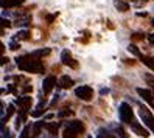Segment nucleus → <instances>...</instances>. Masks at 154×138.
<instances>
[{
    "mask_svg": "<svg viewBox=\"0 0 154 138\" xmlns=\"http://www.w3.org/2000/svg\"><path fill=\"white\" fill-rule=\"evenodd\" d=\"M16 64L19 67L20 71H26V73H44L45 67L42 61L34 59L33 54H25V56H19L16 59Z\"/></svg>",
    "mask_w": 154,
    "mask_h": 138,
    "instance_id": "1",
    "label": "nucleus"
},
{
    "mask_svg": "<svg viewBox=\"0 0 154 138\" xmlns=\"http://www.w3.org/2000/svg\"><path fill=\"white\" fill-rule=\"evenodd\" d=\"M84 132V124L75 119V121H70L66 124V129L62 132V138H76L79 134Z\"/></svg>",
    "mask_w": 154,
    "mask_h": 138,
    "instance_id": "2",
    "label": "nucleus"
},
{
    "mask_svg": "<svg viewBox=\"0 0 154 138\" xmlns=\"http://www.w3.org/2000/svg\"><path fill=\"white\" fill-rule=\"evenodd\" d=\"M119 115H120V121L125 124H131L134 121V112L128 103H122L119 107Z\"/></svg>",
    "mask_w": 154,
    "mask_h": 138,
    "instance_id": "3",
    "label": "nucleus"
},
{
    "mask_svg": "<svg viewBox=\"0 0 154 138\" xmlns=\"http://www.w3.org/2000/svg\"><path fill=\"white\" fill-rule=\"evenodd\" d=\"M139 113H140V118H142V121L145 123V126H146L149 130L154 134V116H152V113L149 112L146 107H143V106H140Z\"/></svg>",
    "mask_w": 154,
    "mask_h": 138,
    "instance_id": "4",
    "label": "nucleus"
},
{
    "mask_svg": "<svg viewBox=\"0 0 154 138\" xmlns=\"http://www.w3.org/2000/svg\"><path fill=\"white\" fill-rule=\"evenodd\" d=\"M75 96L83 99V101H90L94 98V88L89 86H81L75 88Z\"/></svg>",
    "mask_w": 154,
    "mask_h": 138,
    "instance_id": "5",
    "label": "nucleus"
},
{
    "mask_svg": "<svg viewBox=\"0 0 154 138\" xmlns=\"http://www.w3.org/2000/svg\"><path fill=\"white\" fill-rule=\"evenodd\" d=\"M55 86H56V78L53 76V75L51 76H47V78L44 79V82H42V92H44L45 95H48L50 92L55 88Z\"/></svg>",
    "mask_w": 154,
    "mask_h": 138,
    "instance_id": "6",
    "label": "nucleus"
},
{
    "mask_svg": "<svg viewBox=\"0 0 154 138\" xmlns=\"http://www.w3.org/2000/svg\"><path fill=\"white\" fill-rule=\"evenodd\" d=\"M61 62L64 64V65H69L72 68H76L78 67V64L73 61V58H72V53L69 50H62L61 53Z\"/></svg>",
    "mask_w": 154,
    "mask_h": 138,
    "instance_id": "7",
    "label": "nucleus"
},
{
    "mask_svg": "<svg viewBox=\"0 0 154 138\" xmlns=\"http://www.w3.org/2000/svg\"><path fill=\"white\" fill-rule=\"evenodd\" d=\"M137 93L145 99V101H148L149 104L154 106V95H152V92L149 88H137Z\"/></svg>",
    "mask_w": 154,
    "mask_h": 138,
    "instance_id": "8",
    "label": "nucleus"
},
{
    "mask_svg": "<svg viewBox=\"0 0 154 138\" xmlns=\"http://www.w3.org/2000/svg\"><path fill=\"white\" fill-rule=\"evenodd\" d=\"M131 129H132V132H134V134H137V135H140V136H143V138L149 136V134H148L146 129L142 127L139 123H135V121H132V123H131Z\"/></svg>",
    "mask_w": 154,
    "mask_h": 138,
    "instance_id": "9",
    "label": "nucleus"
},
{
    "mask_svg": "<svg viewBox=\"0 0 154 138\" xmlns=\"http://www.w3.org/2000/svg\"><path fill=\"white\" fill-rule=\"evenodd\" d=\"M17 104L20 106L22 110H30V109H31V98H30L28 95H26V96H22V98L17 99Z\"/></svg>",
    "mask_w": 154,
    "mask_h": 138,
    "instance_id": "10",
    "label": "nucleus"
},
{
    "mask_svg": "<svg viewBox=\"0 0 154 138\" xmlns=\"http://www.w3.org/2000/svg\"><path fill=\"white\" fill-rule=\"evenodd\" d=\"M72 86H75V84H73V79L70 76H67V75L61 76V79H59V87L61 88H70Z\"/></svg>",
    "mask_w": 154,
    "mask_h": 138,
    "instance_id": "11",
    "label": "nucleus"
},
{
    "mask_svg": "<svg viewBox=\"0 0 154 138\" xmlns=\"http://www.w3.org/2000/svg\"><path fill=\"white\" fill-rule=\"evenodd\" d=\"M25 0H0V6L11 8V6H20Z\"/></svg>",
    "mask_w": 154,
    "mask_h": 138,
    "instance_id": "12",
    "label": "nucleus"
},
{
    "mask_svg": "<svg viewBox=\"0 0 154 138\" xmlns=\"http://www.w3.org/2000/svg\"><path fill=\"white\" fill-rule=\"evenodd\" d=\"M114 3H115V8H117V10H119L120 13L129 11V3L123 2V0H114Z\"/></svg>",
    "mask_w": 154,
    "mask_h": 138,
    "instance_id": "13",
    "label": "nucleus"
},
{
    "mask_svg": "<svg viewBox=\"0 0 154 138\" xmlns=\"http://www.w3.org/2000/svg\"><path fill=\"white\" fill-rule=\"evenodd\" d=\"M45 99H41V103H39V106L36 107V110H33L31 112V115L34 116V118H38V116H41V115H44V107H45Z\"/></svg>",
    "mask_w": 154,
    "mask_h": 138,
    "instance_id": "14",
    "label": "nucleus"
},
{
    "mask_svg": "<svg viewBox=\"0 0 154 138\" xmlns=\"http://www.w3.org/2000/svg\"><path fill=\"white\" fill-rule=\"evenodd\" d=\"M45 127H47V130L51 134V135H58V130L61 127V123H48L45 124Z\"/></svg>",
    "mask_w": 154,
    "mask_h": 138,
    "instance_id": "15",
    "label": "nucleus"
},
{
    "mask_svg": "<svg viewBox=\"0 0 154 138\" xmlns=\"http://www.w3.org/2000/svg\"><path fill=\"white\" fill-rule=\"evenodd\" d=\"M26 39H30V31L28 30L19 31V33L14 36V40H26Z\"/></svg>",
    "mask_w": 154,
    "mask_h": 138,
    "instance_id": "16",
    "label": "nucleus"
},
{
    "mask_svg": "<svg viewBox=\"0 0 154 138\" xmlns=\"http://www.w3.org/2000/svg\"><path fill=\"white\" fill-rule=\"evenodd\" d=\"M140 59H142V62L145 64V65L149 67V68L154 71V58H149V56H142V54H140Z\"/></svg>",
    "mask_w": 154,
    "mask_h": 138,
    "instance_id": "17",
    "label": "nucleus"
},
{
    "mask_svg": "<svg viewBox=\"0 0 154 138\" xmlns=\"http://www.w3.org/2000/svg\"><path fill=\"white\" fill-rule=\"evenodd\" d=\"M45 123L44 121H38L34 124V127H33V136H39V134H41V129H42V126H44Z\"/></svg>",
    "mask_w": 154,
    "mask_h": 138,
    "instance_id": "18",
    "label": "nucleus"
},
{
    "mask_svg": "<svg viewBox=\"0 0 154 138\" xmlns=\"http://www.w3.org/2000/svg\"><path fill=\"white\" fill-rule=\"evenodd\" d=\"M30 20H31V17H30V16H26V17H23V19L16 20V22H14V25H17V26H26V25L30 23Z\"/></svg>",
    "mask_w": 154,
    "mask_h": 138,
    "instance_id": "19",
    "label": "nucleus"
},
{
    "mask_svg": "<svg viewBox=\"0 0 154 138\" xmlns=\"http://www.w3.org/2000/svg\"><path fill=\"white\" fill-rule=\"evenodd\" d=\"M97 138H117V136H115V135H112V134H109L107 130H104V129H101V130L98 132Z\"/></svg>",
    "mask_w": 154,
    "mask_h": 138,
    "instance_id": "20",
    "label": "nucleus"
},
{
    "mask_svg": "<svg viewBox=\"0 0 154 138\" xmlns=\"http://www.w3.org/2000/svg\"><path fill=\"white\" fill-rule=\"evenodd\" d=\"M50 48H45V50H36V51H33L31 54H33V56H47V54H50Z\"/></svg>",
    "mask_w": 154,
    "mask_h": 138,
    "instance_id": "21",
    "label": "nucleus"
},
{
    "mask_svg": "<svg viewBox=\"0 0 154 138\" xmlns=\"http://www.w3.org/2000/svg\"><path fill=\"white\" fill-rule=\"evenodd\" d=\"M73 113H75L73 110H70V109H64V110H61V112L58 113V116H59V118H66V116H72Z\"/></svg>",
    "mask_w": 154,
    "mask_h": 138,
    "instance_id": "22",
    "label": "nucleus"
},
{
    "mask_svg": "<svg viewBox=\"0 0 154 138\" xmlns=\"http://www.w3.org/2000/svg\"><path fill=\"white\" fill-rule=\"evenodd\" d=\"M145 81L148 82V86L154 87V76H152V75H149V73H146V75H145Z\"/></svg>",
    "mask_w": 154,
    "mask_h": 138,
    "instance_id": "23",
    "label": "nucleus"
},
{
    "mask_svg": "<svg viewBox=\"0 0 154 138\" xmlns=\"http://www.w3.org/2000/svg\"><path fill=\"white\" fill-rule=\"evenodd\" d=\"M19 138H30V130H28V127H23V129H22V132H20Z\"/></svg>",
    "mask_w": 154,
    "mask_h": 138,
    "instance_id": "24",
    "label": "nucleus"
},
{
    "mask_svg": "<svg viewBox=\"0 0 154 138\" xmlns=\"http://www.w3.org/2000/svg\"><path fill=\"white\" fill-rule=\"evenodd\" d=\"M128 50H129L132 54H135V56H139V58H140V51L137 50V47H135V45H129V47H128Z\"/></svg>",
    "mask_w": 154,
    "mask_h": 138,
    "instance_id": "25",
    "label": "nucleus"
},
{
    "mask_svg": "<svg viewBox=\"0 0 154 138\" xmlns=\"http://www.w3.org/2000/svg\"><path fill=\"white\" fill-rule=\"evenodd\" d=\"M0 26H3V28H8V26H11V22L3 19V17H0Z\"/></svg>",
    "mask_w": 154,
    "mask_h": 138,
    "instance_id": "26",
    "label": "nucleus"
},
{
    "mask_svg": "<svg viewBox=\"0 0 154 138\" xmlns=\"http://www.w3.org/2000/svg\"><path fill=\"white\" fill-rule=\"evenodd\" d=\"M17 48H19V44H17V40H11L10 42V50H17Z\"/></svg>",
    "mask_w": 154,
    "mask_h": 138,
    "instance_id": "27",
    "label": "nucleus"
},
{
    "mask_svg": "<svg viewBox=\"0 0 154 138\" xmlns=\"http://www.w3.org/2000/svg\"><path fill=\"white\" fill-rule=\"evenodd\" d=\"M117 132H119V136H120V138H128V135H126V132L123 130L122 127H119V129H117Z\"/></svg>",
    "mask_w": 154,
    "mask_h": 138,
    "instance_id": "28",
    "label": "nucleus"
},
{
    "mask_svg": "<svg viewBox=\"0 0 154 138\" xmlns=\"http://www.w3.org/2000/svg\"><path fill=\"white\" fill-rule=\"evenodd\" d=\"M8 61H10L8 58H2V56H0V64H2V65H5V64H8Z\"/></svg>",
    "mask_w": 154,
    "mask_h": 138,
    "instance_id": "29",
    "label": "nucleus"
},
{
    "mask_svg": "<svg viewBox=\"0 0 154 138\" xmlns=\"http://www.w3.org/2000/svg\"><path fill=\"white\" fill-rule=\"evenodd\" d=\"M3 51H5V45L0 42V56H3Z\"/></svg>",
    "mask_w": 154,
    "mask_h": 138,
    "instance_id": "30",
    "label": "nucleus"
},
{
    "mask_svg": "<svg viewBox=\"0 0 154 138\" xmlns=\"http://www.w3.org/2000/svg\"><path fill=\"white\" fill-rule=\"evenodd\" d=\"M31 90H33V87H31V86H26V87H23V92H26V93H30Z\"/></svg>",
    "mask_w": 154,
    "mask_h": 138,
    "instance_id": "31",
    "label": "nucleus"
},
{
    "mask_svg": "<svg viewBox=\"0 0 154 138\" xmlns=\"http://www.w3.org/2000/svg\"><path fill=\"white\" fill-rule=\"evenodd\" d=\"M148 40H149V42L154 45V34H149V36H148Z\"/></svg>",
    "mask_w": 154,
    "mask_h": 138,
    "instance_id": "32",
    "label": "nucleus"
},
{
    "mask_svg": "<svg viewBox=\"0 0 154 138\" xmlns=\"http://www.w3.org/2000/svg\"><path fill=\"white\" fill-rule=\"evenodd\" d=\"M5 138H11V134H10V130H5Z\"/></svg>",
    "mask_w": 154,
    "mask_h": 138,
    "instance_id": "33",
    "label": "nucleus"
},
{
    "mask_svg": "<svg viewBox=\"0 0 154 138\" xmlns=\"http://www.w3.org/2000/svg\"><path fill=\"white\" fill-rule=\"evenodd\" d=\"M107 92H109V90H107V88H103V90H101V95H106Z\"/></svg>",
    "mask_w": 154,
    "mask_h": 138,
    "instance_id": "34",
    "label": "nucleus"
},
{
    "mask_svg": "<svg viewBox=\"0 0 154 138\" xmlns=\"http://www.w3.org/2000/svg\"><path fill=\"white\" fill-rule=\"evenodd\" d=\"M152 25H154V19H152Z\"/></svg>",
    "mask_w": 154,
    "mask_h": 138,
    "instance_id": "35",
    "label": "nucleus"
},
{
    "mask_svg": "<svg viewBox=\"0 0 154 138\" xmlns=\"http://www.w3.org/2000/svg\"><path fill=\"white\" fill-rule=\"evenodd\" d=\"M0 34H2V30H0Z\"/></svg>",
    "mask_w": 154,
    "mask_h": 138,
    "instance_id": "36",
    "label": "nucleus"
},
{
    "mask_svg": "<svg viewBox=\"0 0 154 138\" xmlns=\"http://www.w3.org/2000/svg\"><path fill=\"white\" fill-rule=\"evenodd\" d=\"M87 138H90V136H87Z\"/></svg>",
    "mask_w": 154,
    "mask_h": 138,
    "instance_id": "37",
    "label": "nucleus"
}]
</instances>
